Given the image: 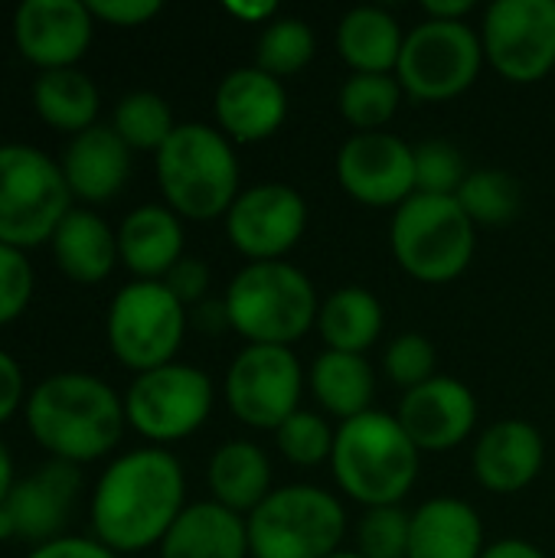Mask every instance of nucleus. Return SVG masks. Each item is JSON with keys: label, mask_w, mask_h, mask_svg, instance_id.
Here are the masks:
<instances>
[{"label": "nucleus", "mask_w": 555, "mask_h": 558, "mask_svg": "<svg viewBox=\"0 0 555 558\" xmlns=\"http://www.w3.org/2000/svg\"><path fill=\"white\" fill-rule=\"evenodd\" d=\"M183 513V471L173 454L144 448L118 458L98 481L92 526L105 549L141 553L164 543Z\"/></svg>", "instance_id": "f257e3e1"}, {"label": "nucleus", "mask_w": 555, "mask_h": 558, "mask_svg": "<svg viewBox=\"0 0 555 558\" xmlns=\"http://www.w3.org/2000/svg\"><path fill=\"white\" fill-rule=\"evenodd\" d=\"M124 405L114 389L85 373H59L26 399V425L56 461L85 464L108 454L124 432Z\"/></svg>", "instance_id": "f03ea898"}, {"label": "nucleus", "mask_w": 555, "mask_h": 558, "mask_svg": "<svg viewBox=\"0 0 555 558\" xmlns=\"http://www.w3.org/2000/svg\"><path fill=\"white\" fill-rule=\"evenodd\" d=\"M334 477L363 507H399L419 477V448L386 412H363L334 438Z\"/></svg>", "instance_id": "7ed1b4c3"}, {"label": "nucleus", "mask_w": 555, "mask_h": 558, "mask_svg": "<svg viewBox=\"0 0 555 558\" xmlns=\"http://www.w3.org/2000/svg\"><path fill=\"white\" fill-rule=\"evenodd\" d=\"M157 180L173 213L186 219H216L239 199V160L226 134L209 124H177L157 150Z\"/></svg>", "instance_id": "20e7f679"}, {"label": "nucleus", "mask_w": 555, "mask_h": 558, "mask_svg": "<svg viewBox=\"0 0 555 558\" xmlns=\"http://www.w3.org/2000/svg\"><path fill=\"white\" fill-rule=\"evenodd\" d=\"M229 327L255 347H291L317 320V291L288 262H252L226 291Z\"/></svg>", "instance_id": "39448f33"}, {"label": "nucleus", "mask_w": 555, "mask_h": 558, "mask_svg": "<svg viewBox=\"0 0 555 558\" xmlns=\"http://www.w3.org/2000/svg\"><path fill=\"white\" fill-rule=\"evenodd\" d=\"M245 530L252 558H330L340 553L347 513L327 490L294 484L268 494Z\"/></svg>", "instance_id": "423d86ee"}, {"label": "nucleus", "mask_w": 555, "mask_h": 558, "mask_svg": "<svg viewBox=\"0 0 555 558\" xmlns=\"http://www.w3.org/2000/svg\"><path fill=\"white\" fill-rule=\"evenodd\" d=\"M72 190L62 167L29 144L0 147V245L33 248L69 216Z\"/></svg>", "instance_id": "0eeeda50"}, {"label": "nucleus", "mask_w": 555, "mask_h": 558, "mask_svg": "<svg viewBox=\"0 0 555 558\" xmlns=\"http://www.w3.org/2000/svg\"><path fill=\"white\" fill-rule=\"evenodd\" d=\"M396 262L425 284L458 278L474 258V222L455 196H409L393 216Z\"/></svg>", "instance_id": "6e6552de"}, {"label": "nucleus", "mask_w": 555, "mask_h": 558, "mask_svg": "<svg viewBox=\"0 0 555 558\" xmlns=\"http://www.w3.org/2000/svg\"><path fill=\"white\" fill-rule=\"evenodd\" d=\"M481 62V36L464 20H422L402 43L396 78L419 101H448L474 85Z\"/></svg>", "instance_id": "1a4fd4ad"}, {"label": "nucleus", "mask_w": 555, "mask_h": 558, "mask_svg": "<svg viewBox=\"0 0 555 558\" xmlns=\"http://www.w3.org/2000/svg\"><path fill=\"white\" fill-rule=\"evenodd\" d=\"M186 330L183 304L167 291L164 281H134L118 291L108 311L111 353L141 373L160 369L180 350Z\"/></svg>", "instance_id": "9d476101"}, {"label": "nucleus", "mask_w": 555, "mask_h": 558, "mask_svg": "<svg viewBox=\"0 0 555 558\" xmlns=\"http://www.w3.org/2000/svg\"><path fill=\"white\" fill-rule=\"evenodd\" d=\"M213 409V383L206 373L180 363L141 373L128 396V422L150 441H177L193 435Z\"/></svg>", "instance_id": "9b49d317"}, {"label": "nucleus", "mask_w": 555, "mask_h": 558, "mask_svg": "<svg viewBox=\"0 0 555 558\" xmlns=\"http://www.w3.org/2000/svg\"><path fill=\"white\" fill-rule=\"evenodd\" d=\"M484 59L510 82H540L555 65V0H497L484 16Z\"/></svg>", "instance_id": "f8f14e48"}, {"label": "nucleus", "mask_w": 555, "mask_h": 558, "mask_svg": "<svg viewBox=\"0 0 555 558\" xmlns=\"http://www.w3.org/2000/svg\"><path fill=\"white\" fill-rule=\"evenodd\" d=\"M301 363L291 347L249 343L229 366L226 402L239 422L278 432L294 412H301Z\"/></svg>", "instance_id": "ddd939ff"}, {"label": "nucleus", "mask_w": 555, "mask_h": 558, "mask_svg": "<svg viewBox=\"0 0 555 558\" xmlns=\"http://www.w3.org/2000/svg\"><path fill=\"white\" fill-rule=\"evenodd\" d=\"M337 180L366 206H402L415 196V147L386 131H357L337 154Z\"/></svg>", "instance_id": "4468645a"}, {"label": "nucleus", "mask_w": 555, "mask_h": 558, "mask_svg": "<svg viewBox=\"0 0 555 558\" xmlns=\"http://www.w3.org/2000/svg\"><path fill=\"white\" fill-rule=\"evenodd\" d=\"M307 226V206L301 193L285 183H262L232 203L226 213L229 242L252 262H278L298 245Z\"/></svg>", "instance_id": "2eb2a0df"}, {"label": "nucleus", "mask_w": 555, "mask_h": 558, "mask_svg": "<svg viewBox=\"0 0 555 558\" xmlns=\"http://www.w3.org/2000/svg\"><path fill=\"white\" fill-rule=\"evenodd\" d=\"M92 10L79 0H26L13 13V39L23 59L52 69H75L92 43Z\"/></svg>", "instance_id": "dca6fc26"}, {"label": "nucleus", "mask_w": 555, "mask_h": 558, "mask_svg": "<svg viewBox=\"0 0 555 558\" xmlns=\"http://www.w3.org/2000/svg\"><path fill=\"white\" fill-rule=\"evenodd\" d=\"M399 425L409 441L422 451H451L458 448L478 422L474 392L451 376H432L429 383L406 392L399 405Z\"/></svg>", "instance_id": "f3484780"}, {"label": "nucleus", "mask_w": 555, "mask_h": 558, "mask_svg": "<svg viewBox=\"0 0 555 558\" xmlns=\"http://www.w3.org/2000/svg\"><path fill=\"white\" fill-rule=\"evenodd\" d=\"M82 477L75 464L52 461L39 468L36 474L16 481L3 500V510L13 523V536L23 543H52L62 539V526L72 513V504L79 497Z\"/></svg>", "instance_id": "a211bd4d"}, {"label": "nucleus", "mask_w": 555, "mask_h": 558, "mask_svg": "<svg viewBox=\"0 0 555 558\" xmlns=\"http://www.w3.org/2000/svg\"><path fill=\"white\" fill-rule=\"evenodd\" d=\"M288 114V95L281 78L262 72L258 65L229 72L216 88V118L222 131L239 141H265L272 137Z\"/></svg>", "instance_id": "6ab92c4d"}, {"label": "nucleus", "mask_w": 555, "mask_h": 558, "mask_svg": "<svg viewBox=\"0 0 555 558\" xmlns=\"http://www.w3.org/2000/svg\"><path fill=\"white\" fill-rule=\"evenodd\" d=\"M546 461L543 438L520 418L491 425L474 445V474L494 494H520L530 487Z\"/></svg>", "instance_id": "aec40b11"}, {"label": "nucleus", "mask_w": 555, "mask_h": 558, "mask_svg": "<svg viewBox=\"0 0 555 558\" xmlns=\"http://www.w3.org/2000/svg\"><path fill=\"white\" fill-rule=\"evenodd\" d=\"M59 167L72 196H82L88 203H105L124 186L131 173V147L118 137L114 128L92 124L88 131L69 141Z\"/></svg>", "instance_id": "412c9836"}, {"label": "nucleus", "mask_w": 555, "mask_h": 558, "mask_svg": "<svg viewBox=\"0 0 555 558\" xmlns=\"http://www.w3.org/2000/svg\"><path fill=\"white\" fill-rule=\"evenodd\" d=\"M249 530L222 504L186 507L160 543V558H245Z\"/></svg>", "instance_id": "4be33fe9"}, {"label": "nucleus", "mask_w": 555, "mask_h": 558, "mask_svg": "<svg viewBox=\"0 0 555 558\" xmlns=\"http://www.w3.org/2000/svg\"><path fill=\"white\" fill-rule=\"evenodd\" d=\"M484 530L474 507L455 497H438L412 513L409 558H481Z\"/></svg>", "instance_id": "5701e85b"}, {"label": "nucleus", "mask_w": 555, "mask_h": 558, "mask_svg": "<svg viewBox=\"0 0 555 558\" xmlns=\"http://www.w3.org/2000/svg\"><path fill=\"white\" fill-rule=\"evenodd\" d=\"M121 262L144 281H157L183 258V229L173 209L141 206L118 229Z\"/></svg>", "instance_id": "b1692460"}, {"label": "nucleus", "mask_w": 555, "mask_h": 558, "mask_svg": "<svg viewBox=\"0 0 555 558\" xmlns=\"http://www.w3.org/2000/svg\"><path fill=\"white\" fill-rule=\"evenodd\" d=\"M52 255L65 278L79 284H95L111 275L118 262V235L108 222L85 209H69L52 235Z\"/></svg>", "instance_id": "393cba45"}, {"label": "nucleus", "mask_w": 555, "mask_h": 558, "mask_svg": "<svg viewBox=\"0 0 555 558\" xmlns=\"http://www.w3.org/2000/svg\"><path fill=\"white\" fill-rule=\"evenodd\" d=\"M402 29L383 7H357L337 26V49L353 72L389 75L402 56Z\"/></svg>", "instance_id": "a878e982"}, {"label": "nucleus", "mask_w": 555, "mask_h": 558, "mask_svg": "<svg viewBox=\"0 0 555 558\" xmlns=\"http://www.w3.org/2000/svg\"><path fill=\"white\" fill-rule=\"evenodd\" d=\"M209 487L216 504L232 513H252L272 494V464L252 441H226L209 461Z\"/></svg>", "instance_id": "bb28decb"}, {"label": "nucleus", "mask_w": 555, "mask_h": 558, "mask_svg": "<svg viewBox=\"0 0 555 558\" xmlns=\"http://www.w3.org/2000/svg\"><path fill=\"white\" fill-rule=\"evenodd\" d=\"M373 369L363 356L357 353H337V350H327L314 360V369H311V389L317 396V402L350 422L363 412H370V402H373Z\"/></svg>", "instance_id": "cd10ccee"}, {"label": "nucleus", "mask_w": 555, "mask_h": 558, "mask_svg": "<svg viewBox=\"0 0 555 558\" xmlns=\"http://www.w3.org/2000/svg\"><path fill=\"white\" fill-rule=\"evenodd\" d=\"M317 327L330 350L363 356L383 333V307L366 288H340L324 301Z\"/></svg>", "instance_id": "c85d7f7f"}, {"label": "nucleus", "mask_w": 555, "mask_h": 558, "mask_svg": "<svg viewBox=\"0 0 555 558\" xmlns=\"http://www.w3.org/2000/svg\"><path fill=\"white\" fill-rule=\"evenodd\" d=\"M33 105H36V114L49 128L82 134V131H88L95 124L98 88L79 69H52V72H43L36 78Z\"/></svg>", "instance_id": "c756f323"}, {"label": "nucleus", "mask_w": 555, "mask_h": 558, "mask_svg": "<svg viewBox=\"0 0 555 558\" xmlns=\"http://www.w3.org/2000/svg\"><path fill=\"white\" fill-rule=\"evenodd\" d=\"M402 101V85L393 75H366V72H353L340 95V114L360 128V131H379L383 124L393 121V114L399 111Z\"/></svg>", "instance_id": "7c9ffc66"}, {"label": "nucleus", "mask_w": 555, "mask_h": 558, "mask_svg": "<svg viewBox=\"0 0 555 558\" xmlns=\"http://www.w3.org/2000/svg\"><path fill=\"white\" fill-rule=\"evenodd\" d=\"M111 128L131 150H160L170 141V134L177 131L170 105L154 92L124 95L114 108Z\"/></svg>", "instance_id": "2f4dec72"}, {"label": "nucleus", "mask_w": 555, "mask_h": 558, "mask_svg": "<svg viewBox=\"0 0 555 558\" xmlns=\"http://www.w3.org/2000/svg\"><path fill=\"white\" fill-rule=\"evenodd\" d=\"M311 59H314V29L298 16L272 20L258 36L255 65L275 78L301 72Z\"/></svg>", "instance_id": "473e14b6"}, {"label": "nucleus", "mask_w": 555, "mask_h": 558, "mask_svg": "<svg viewBox=\"0 0 555 558\" xmlns=\"http://www.w3.org/2000/svg\"><path fill=\"white\" fill-rule=\"evenodd\" d=\"M471 222L497 226L517 216L520 209V183L504 170H474L455 196Z\"/></svg>", "instance_id": "72a5a7b5"}, {"label": "nucleus", "mask_w": 555, "mask_h": 558, "mask_svg": "<svg viewBox=\"0 0 555 558\" xmlns=\"http://www.w3.org/2000/svg\"><path fill=\"white\" fill-rule=\"evenodd\" d=\"M464 154L448 141H422L415 147V193L425 196H458L468 180Z\"/></svg>", "instance_id": "f704fd0d"}, {"label": "nucleus", "mask_w": 555, "mask_h": 558, "mask_svg": "<svg viewBox=\"0 0 555 558\" xmlns=\"http://www.w3.org/2000/svg\"><path fill=\"white\" fill-rule=\"evenodd\" d=\"M412 517L399 507H373L360 520V556L363 558H409Z\"/></svg>", "instance_id": "c9c22d12"}, {"label": "nucleus", "mask_w": 555, "mask_h": 558, "mask_svg": "<svg viewBox=\"0 0 555 558\" xmlns=\"http://www.w3.org/2000/svg\"><path fill=\"white\" fill-rule=\"evenodd\" d=\"M278 448L291 464L301 468H314L321 461H327L334 454V432L327 428L324 418H317L314 412H294L278 432Z\"/></svg>", "instance_id": "e433bc0d"}, {"label": "nucleus", "mask_w": 555, "mask_h": 558, "mask_svg": "<svg viewBox=\"0 0 555 558\" xmlns=\"http://www.w3.org/2000/svg\"><path fill=\"white\" fill-rule=\"evenodd\" d=\"M386 376L406 389H415L435 373V347L422 333H402L386 350Z\"/></svg>", "instance_id": "4c0bfd02"}, {"label": "nucleus", "mask_w": 555, "mask_h": 558, "mask_svg": "<svg viewBox=\"0 0 555 558\" xmlns=\"http://www.w3.org/2000/svg\"><path fill=\"white\" fill-rule=\"evenodd\" d=\"M33 294V268L20 248L0 245V327L16 320Z\"/></svg>", "instance_id": "58836bf2"}, {"label": "nucleus", "mask_w": 555, "mask_h": 558, "mask_svg": "<svg viewBox=\"0 0 555 558\" xmlns=\"http://www.w3.org/2000/svg\"><path fill=\"white\" fill-rule=\"evenodd\" d=\"M164 284H167V291H170L183 307H186V304H196V301L206 294V288H209V268H206L200 258H180V262L167 271Z\"/></svg>", "instance_id": "ea45409f"}, {"label": "nucleus", "mask_w": 555, "mask_h": 558, "mask_svg": "<svg viewBox=\"0 0 555 558\" xmlns=\"http://www.w3.org/2000/svg\"><path fill=\"white\" fill-rule=\"evenodd\" d=\"M88 10L95 20H105L111 26H141L160 13V3L157 0H92Z\"/></svg>", "instance_id": "a19ab883"}, {"label": "nucleus", "mask_w": 555, "mask_h": 558, "mask_svg": "<svg viewBox=\"0 0 555 558\" xmlns=\"http://www.w3.org/2000/svg\"><path fill=\"white\" fill-rule=\"evenodd\" d=\"M29 558H114V553L105 549L101 543H92V539L62 536V539L39 546L36 553H29Z\"/></svg>", "instance_id": "79ce46f5"}, {"label": "nucleus", "mask_w": 555, "mask_h": 558, "mask_svg": "<svg viewBox=\"0 0 555 558\" xmlns=\"http://www.w3.org/2000/svg\"><path fill=\"white\" fill-rule=\"evenodd\" d=\"M20 402H23V373L16 360L0 350V425L16 412Z\"/></svg>", "instance_id": "37998d69"}, {"label": "nucleus", "mask_w": 555, "mask_h": 558, "mask_svg": "<svg viewBox=\"0 0 555 558\" xmlns=\"http://www.w3.org/2000/svg\"><path fill=\"white\" fill-rule=\"evenodd\" d=\"M422 10H425V20H464L474 10V3L471 0H425Z\"/></svg>", "instance_id": "c03bdc74"}, {"label": "nucleus", "mask_w": 555, "mask_h": 558, "mask_svg": "<svg viewBox=\"0 0 555 558\" xmlns=\"http://www.w3.org/2000/svg\"><path fill=\"white\" fill-rule=\"evenodd\" d=\"M481 558H546L533 543H523V539H500L494 543L491 549H484Z\"/></svg>", "instance_id": "a18cd8bd"}, {"label": "nucleus", "mask_w": 555, "mask_h": 558, "mask_svg": "<svg viewBox=\"0 0 555 558\" xmlns=\"http://www.w3.org/2000/svg\"><path fill=\"white\" fill-rule=\"evenodd\" d=\"M193 320H196V327H203V330H222V327H229L226 301H219V304H200Z\"/></svg>", "instance_id": "49530a36"}, {"label": "nucleus", "mask_w": 555, "mask_h": 558, "mask_svg": "<svg viewBox=\"0 0 555 558\" xmlns=\"http://www.w3.org/2000/svg\"><path fill=\"white\" fill-rule=\"evenodd\" d=\"M278 7L275 3H229V13H236V16H242V20H252V23H258V20H268L272 13H275Z\"/></svg>", "instance_id": "de8ad7c7"}, {"label": "nucleus", "mask_w": 555, "mask_h": 558, "mask_svg": "<svg viewBox=\"0 0 555 558\" xmlns=\"http://www.w3.org/2000/svg\"><path fill=\"white\" fill-rule=\"evenodd\" d=\"M16 481H13V464H10V454H7V448L0 445V504L7 500V494H10V487H13Z\"/></svg>", "instance_id": "09e8293b"}, {"label": "nucleus", "mask_w": 555, "mask_h": 558, "mask_svg": "<svg viewBox=\"0 0 555 558\" xmlns=\"http://www.w3.org/2000/svg\"><path fill=\"white\" fill-rule=\"evenodd\" d=\"M7 539H16V536H13V523H10V517H7V510L0 504V543H7Z\"/></svg>", "instance_id": "8fccbe9b"}, {"label": "nucleus", "mask_w": 555, "mask_h": 558, "mask_svg": "<svg viewBox=\"0 0 555 558\" xmlns=\"http://www.w3.org/2000/svg\"><path fill=\"white\" fill-rule=\"evenodd\" d=\"M330 558H363V556H360V553H334Z\"/></svg>", "instance_id": "3c124183"}]
</instances>
